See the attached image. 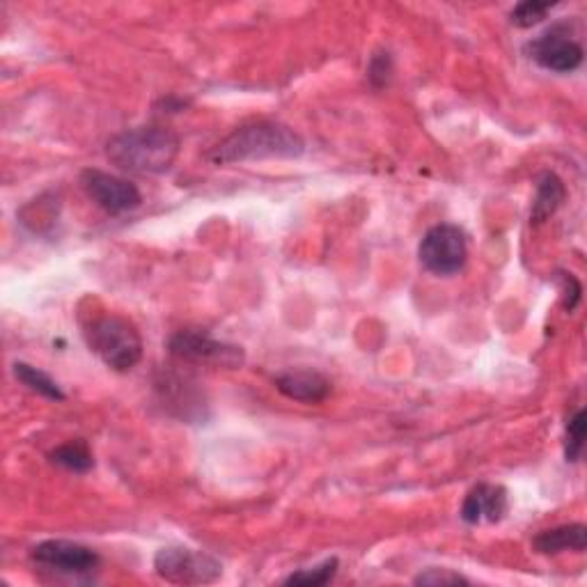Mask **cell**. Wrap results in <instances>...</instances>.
I'll return each instance as SVG.
<instances>
[{
  "mask_svg": "<svg viewBox=\"0 0 587 587\" xmlns=\"http://www.w3.org/2000/svg\"><path fill=\"white\" fill-rule=\"evenodd\" d=\"M306 152L301 135L280 122H251L235 129L212 152L209 161L216 166L262 161V159H299Z\"/></svg>",
  "mask_w": 587,
  "mask_h": 587,
  "instance_id": "1",
  "label": "cell"
},
{
  "mask_svg": "<svg viewBox=\"0 0 587 587\" xmlns=\"http://www.w3.org/2000/svg\"><path fill=\"white\" fill-rule=\"evenodd\" d=\"M179 135L166 127L147 124L112 135L106 145L110 164L124 172L161 175L179 156Z\"/></svg>",
  "mask_w": 587,
  "mask_h": 587,
  "instance_id": "2",
  "label": "cell"
},
{
  "mask_svg": "<svg viewBox=\"0 0 587 587\" xmlns=\"http://www.w3.org/2000/svg\"><path fill=\"white\" fill-rule=\"evenodd\" d=\"M87 347L93 349L104 366L116 372H129L141 363L143 337L131 322L118 314H101L85 326Z\"/></svg>",
  "mask_w": 587,
  "mask_h": 587,
  "instance_id": "3",
  "label": "cell"
},
{
  "mask_svg": "<svg viewBox=\"0 0 587 587\" xmlns=\"http://www.w3.org/2000/svg\"><path fill=\"white\" fill-rule=\"evenodd\" d=\"M420 264L434 276H455L464 268L468 260V243L466 235L457 225L441 223L420 241L418 248Z\"/></svg>",
  "mask_w": 587,
  "mask_h": 587,
  "instance_id": "4",
  "label": "cell"
},
{
  "mask_svg": "<svg viewBox=\"0 0 587 587\" xmlns=\"http://www.w3.org/2000/svg\"><path fill=\"white\" fill-rule=\"evenodd\" d=\"M154 570L168 583L202 585L220 578L223 567L216 558L189 547H166L154 558Z\"/></svg>",
  "mask_w": 587,
  "mask_h": 587,
  "instance_id": "5",
  "label": "cell"
},
{
  "mask_svg": "<svg viewBox=\"0 0 587 587\" xmlns=\"http://www.w3.org/2000/svg\"><path fill=\"white\" fill-rule=\"evenodd\" d=\"M170 354L184 363L195 366H214V368H228L237 370L243 366V351L237 345L218 343L205 331H179L170 337Z\"/></svg>",
  "mask_w": 587,
  "mask_h": 587,
  "instance_id": "6",
  "label": "cell"
},
{
  "mask_svg": "<svg viewBox=\"0 0 587 587\" xmlns=\"http://www.w3.org/2000/svg\"><path fill=\"white\" fill-rule=\"evenodd\" d=\"M81 184L87 197L108 214L131 212L135 207H141V202H143L139 187L131 184L129 179L108 175L101 170H93V168L85 170L81 175Z\"/></svg>",
  "mask_w": 587,
  "mask_h": 587,
  "instance_id": "7",
  "label": "cell"
},
{
  "mask_svg": "<svg viewBox=\"0 0 587 587\" xmlns=\"http://www.w3.org/2000/svg\"><path fill=\"white\" fill-rule=\"evenodd\" d=\"M530 58L549 72L570 74L583 64V47L570 37L567 26H553L528 44Z\"/></svg>",
  "mask_w": 587,
  "mask_h": 587,
  "instance_id": "8",
  "label": "cell"
},
{
  "mask_svg": "<svg viewBox=\"0 0 587 587\" xmlns=\"http://www.w3.org/2000/svg\"><path fill=\"white\" fill-rule=\"evenodd\" d=\"M33 560L64 574H87L99 564V555L93 549L67 539L41 541L33 549Z\"/></svg>",
  "mask_w": 587,
  "mask_h": 587,
  "instance_id": "9",
  "label": "cell"
},
{
  "mask_svg": "<svg viewBox=\"0 0 587 587\" xmlns=\"http://www.w3.org/2000/svg\"><path fill=\"white\" fill-rule=\"evenodd\" d=\"M507 510H510L507 491L503 487L478 484L466 495L464 507H462V518L470 526H478L482 522L501 524Z\"/></svg>",
  "mask_w": 587,
  "mask_h": 587,
  "instance_id": "10",
  "label": "cell"
},
{
  "mask_svg": "<svg viewBox=\"0 0 587 587\" xmlns=\"http://www.w3.org/2000/svg\"><path fill=\"white\" fill-rule=\"evenodd\" d=\"M274 383L285 397L303 404H320L331 395L328 379L314 370H289L278 374Z\"/></svg>",
  "mask_w": 587,
  "mask_h": 587,
  "instance_id": "11",
  "label": "cell"
},
{
  "mask_svg": "<svg viewBox=\"0 0 587 587\" xmlns=\"http://www.w3.org/2000/svg\"><path fill=\"white\" fill-rule=\"evenodd\" d=\"M532 547L541 555H558L564 551L583 553L587 547V528L583 524H572V526L544 530L535 537Z\"/></svg>",
  "mask_w": 587,
  "mask_h": 587,
  "instance_id": "12",
  "label": "cell"
},
{
  "mask_svg": "<svg viewBox=\"0 0 587 587\" xmlns=\"http://www.w3.org/2000/svg\"><path fill=\"white\" fill-rule=\"evenodd\" d=\"M564 197H567V189H564L562 179L553 172L541 175L539 182H537V197L532 202L530 220L535 225H539V223H544L547 218H551L560 209Z\"/></svg>",
  "mask_w": 587,
  "mask_h": 587,
  "instance_id": "13",
  "label": "cell"
},
{
  "mask_svg": "<svg viewBox=\"0 0 587 587\" xmlns=\"http://www.w3.org/2000/svg\"><path fill=\"white\" fill-rule=\"evenodd\" d=\"M49 457L56 466H60L64 470H72V472H87L89 468L95 466L93 450L87 447L85 441L64 443V445L56 447Z\"/></svg>",
  "mask_w": 587,
  "mask_h": 587,
  "instance_id": "14",
  "label": "cell"
},
{
  "mask_svg": "<svg viewBox=\"0 0 587 587\" xmlns=\"http://www.w3.org/2000/svg\"><path fill=\"white\" fill-rule=\"evenodd\" d=\"M14 376L37 395L53 402H64V393L47 372H41L28 363H14Z\"/></svg>",
  "mask_w": 587,
  "mask_h": 587,
  "instance_id": "15",
  "label": "cell"
},
{
  "mask_svg": "<svg viewBox=\"0 0 587 587\" xmlns=\"http://www.w3.org/2000/svg\"><path fill=\"white\" fill-rule=\"evenodd\" d=\"M337 574V558L324 560L320 567L312 570H301L297 574H291L289 578H285L287 585H303V587H322L328 585Z\"/></svg>",
  "mask_w": 587,
  "mask_h": 587,
  "instance_id": "16",
  "label": "cell"
},
{
  "mask_svg": "<svg viewBox=\"0 0 587 587\" xmlns=\"http://www.w3.org/2000/svg\"><path fill=\"white\" fill-rule=\"evenodd\" d=\"M551 8H555V3H537V0H526V3H518L512 10L510 21L516 28H532L547 19Z\"/></svg>",
  "mask_w": 587,
  "mask_h": 587,
  "instance_id": "17",
  "label": "cell"
},
{
  "mask_svg": "<svg viewBox=\"0 0 587 587\" xmlns=\"http://www.w3.org/2000/svg\"><path fill=\"white\" fill-rule=\"evenodd\" d=\"M585 436H587V416L585 411H576L574 418L567 424V443H564V455L567 462H578L585 447Z\"/></svg>",
  "mask_w": 587,
  "mask_h": 587,
  "instance_id": "18",
  "label": "cell"
},
{
  "mask_svg": "<svg viewBox=\"0 0 587 587\" xmlns=\"http://www.w3.org/2000/svg\"><path fill=\"white\" fill-rule=\"evenodd\" d=\"M414 583L416 585H432V587H439V585H468V578H464L457 572H450V570H427V572L418 574Z\"/></svg>",
  "mask_w": 587,
  "mask_h": 587,
  "instance_id": "19",
  "label": "cell"
},
{
  "mask_svg": "<svg viewBox=\"0 0 587 587\" xmlns=\"http://www.w3.org/2000/svg\"><path fill=\"white\" fill-rule=\"evenodd\" d=\"M391 70H393V67H391V56L388 53H379L372 60V64H370V79H372V83L374 85L386 83L388 76H391Z\"/></svg>",
  "mask_w": 587,
  "mask_h": 587,
  "instance_id": "20",
  "label": "cell"
},
{
  "mask_svg": "<svg viewBox=\"0 0 587 587\" xmlns=\"http://www.w3.org/2000/svg\"><path fill=\"white\" fill-rule=\"evenodd\" d=\"M562 280L567 283V287H564V308H567L572 312L578 306V301H580L583 287H580V283L572 274H562Z\"/></svg>",
  "mask_w": 587,
  "mask_h": 587,
  "instance_id": "21",
  "label": "cell"
}]
</instances>
